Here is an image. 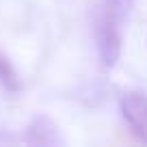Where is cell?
Here are the masks:
<instances>
[{
    "label": "cell",
    "mask_w": 147,
    "mask_h": 147,
    "mask_svg": "<svg viewBox=\"0 0 147 147\" xmlns=\"http://www.w3.org/2000/svg\"><path fill=\"white\" fill-rule=\"evenodd\" d=\"M121 24L115 15L110 13L108 9H100L95 15V43H97V54H100V61L104 67H115L117 61L121 56Z\"/></svg>",
    "instance_id": "cell-1"
},
{
    "label": "cell",
    "mask_w": 147,
    "mask_h": 147,
    "mask_svg": "<svg viewBox=\"0 0 147 147\" xmlns=\"http://www.w3.org/2000/svg\"><path fill=\"white\" fill-rule=\"evenodd\" d=\"M119 110L130 134L147 143V95L143 91H125L119 97Z\"/></svg>",
    "instance_id": "cell-2"
},
{
    "label": "cell",
    "mask_w": 147,
    "mask_h": 147,
    "mask_svg": "<svg viewBox=\"0 0 147 147\" xmlns=\"http://www.w3.org/2000/svg\"><path fill=\"white\" fill-rule=\"evenodd\" d=\"M22 141L26 145H61L63 138L59 134L56 123L48 115H35L28 121Z\"/></svg>",
    "instance_id": "cell-3"
},
{
    "label": "cell",
    "mask_w": 147,
    "mask_h": 147,
    "mask_svg": "<svg viewBox=\"0 0 147 147\" xmlns=\"http://www.w3.org/2000/svg\"><path fill=\"white\" fill-rule=\"evenodd\" d=\"M0 87L5 89V91H9V93H18L20 89H22L18 71H15L11 61L7 59L2 52H0Z\"/></svg>",
    "instance_id": "cell-4"
},
{
    "label": "cell",
    "mask_w": 147,
    "mask_h": 147,
    "mask_svg": "<svg viewBox=\"0 0 147 147\" xmlns=\"http://www.w3.org/2000/svg\"><path fill=\"white\" fill-rule=\"evenodd\" d=\"M134 2H136V0H106V9L115 15L119 22H125L128 15L132 13V9H134Z\"/></svg>",
    "instance_id": "cell-5"
}]
</instances>
